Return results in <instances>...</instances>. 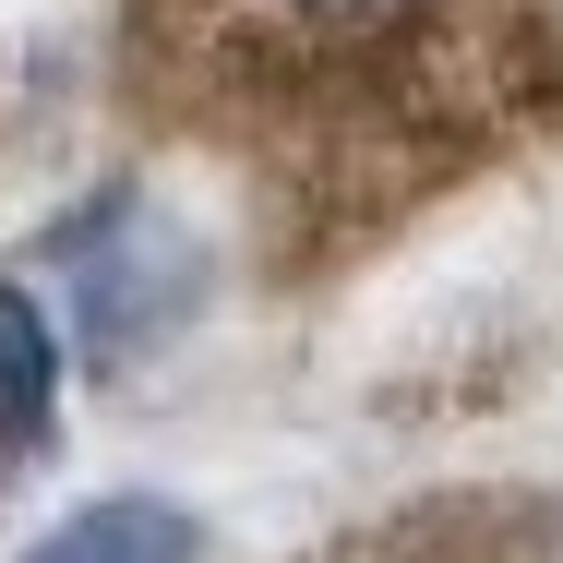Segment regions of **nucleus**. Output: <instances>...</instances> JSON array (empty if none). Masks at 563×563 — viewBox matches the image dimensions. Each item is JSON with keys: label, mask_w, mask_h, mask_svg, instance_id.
Masks as SVG:
<instances>
[{"label": "nucleus", "mask_w": 563, "mask_h": 563, "mask_svg": "<svg viewBox=\"0 0 563 563\" xmlns=\"http://www.w3.org/2000/svg\"><path fill=\"white\" fill-rule=\"evenodd\" d=\"M109 109L324 288L563 132V0H109Z\"/></svg>", "instance_id": "f257e3e1"}, {"label": "nucleus", "mask_w": 563, "mask_h": 563, "mask_svg": "<svg viewBox=\"0 0 563 563\" xmlns=\"http://www.w3.org/2000/svg\"><path fill=\"white\" fill-rule=\"evenodd\" d=\"M36 264H60V300H73V347L85 372H144L156 347H180L217 252L180 205H144V192H97L85 217H60L36 240Z\"/></svg>", "instance_id": "f03ea898"}, {"label": "nucleus", "mask_w": 563, "mask_h": 563, "mask_svg": "<svg viewBox=\"0 0 563 563\" xmlns=\"http://www.w3.org/2000/svg\"><path fill=\"white\" fill-rule=\"evenodd\" d=\"M324 563H563V479H492V492H432L408 516H372Z\"/></svg>", "instance_id": "7ed1b4c3"}, {"label": "nucleus", "mask_w": 563, "mask_h": 563, "mask_svg": "<svg viewBox=\"0 0 563 563\" xmlns=\"http://www.w3.org/2000/svg\"><path fill=\"white\" fill-rule=\"evenodd\" d=\"M60 444V324L24 276H0V479Z\"/></svg>", "instance_id": "20e7f679"}, {"label": "nucleus", "mask_w": 563, "mask_h": 563, "mask_svg": "<svg viewBox=\"0 0 563 563\" xmlns=\"http://www.w3.org/2000/svg\"><path fill=\"white\" fill-rule=\"evenodd\" d=\"M12 563H205V516L168 492H109V504H73L60 528H36Z\"/></svg>", "instance_id": "39448f33"}]
</instances>
